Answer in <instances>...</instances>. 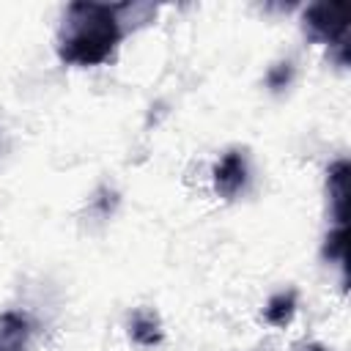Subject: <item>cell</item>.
<instances>
[{"instance_id":"obj_4","label":"cell","mask_w":351,"mask_h":351,"mask_svg":"<svg viewBox=\"0 0 351 351\" xmlns=\"http://www.w3.org/2000/svg\"><path fill=\"white\" fill-rule=\"evenodd\" d=\"M348 162L340 159L329 167V178H326V186H329V203H332V214L337 219V228H348Z\"/></svg>"},{"instance_id":"obj_9","label":"cell","mask_w":351,"mask_h":351,"mask_svg":"<svg viewBox=\"0 0 351 351\" xmlns=\"http://www.w3.org/2000/svg\"><path fill=\"white\" fill-rule=\"evenodd\" d=\"M304 351H326V348H324V346H318V343H313V346H307Z\"/></svg>"},{"instance_id":"obj_1","label":"cell","mask_w":351,"mask_h":351,"mask_svg":"<svg viewBox=\"0 0 351 351\" xmlns=\"http://www.w3.org/2000/svg\"><path fill=\"white\" fill-rule=\"evenodd\" d=\"M126 3H90L80 0L66 8L63 27L58 33V55L63 63L74 66H96L104 63L115 44L121 41V19L118 14Z\"/></svg>"},{"instance_id":"obj_5","label":"cell","mask_w":351,"mask_h":351,"mask_svg":"<svg viewBox=\"0 0 351 351\" xmlns=\"http://www.w3.org/2000/svg\"><path fill=\"white\" fill-rule=\"evenodd\" d=\"M132 337L140 346H156L162 340V324L151 310H140L132 318Z\"/></svg>"},{"instance_id":"obj_3","label":"cell","mask_w":351,"mask_h":351,"mask_svg":"<svg viewBox=\"0 0 351 351\" xmlns=\"http://www.w3.org/2000/svg\"><path fill=\"white\" fill-rule=\"evenodd\" d=\"M247 184V156L241 151H228L214 167V186L222 197H233Z\"/></svg>"},{"instance_id":"obj_6","label":"cell","mask_w":351,"mask_h":351,"mask_svg":"<svg viewBox=\"0 0 351 351\" xmlns=\"http://www.w3.org/2000/svg\"><path fill=\"white\" fill-rule=\"evenodd\" d=\"M293 313H296V293L293 291H282V293L271 296L266 310H263L266 321L274 324V326H285L293 318Z\"/></svg>"},{"instance_id":"obj_7","label":"cell","mask_w":351,"mask_h":351,"mask_svg":"<svg viewBox=\"0 0 351 351\" xmlns=\"http://www.w3.org/2000/svg\"><path fill=\"white\" fill-rule=\"evenodd\" d=\"M346 247H348V228H335V230L326 236L324 255L332 258V261L346 263Z\"/></svg>"},{"instance_id":"obj_2","label":"cell","mask_w":351,"mask_h":351,"mask_svg":"<svg viewBox=\"0 0 351 351\" xmlns=\"http://www.w3.org/2000/svg\"><path fill=\"white\" fill-rule=\"evenodd\" d=\"M304 27L313 38L340 47V55L348 60V5L346 3H313L304 11Z\"/></svg>"},{"instance_id":"obj_8","label":"cell","mask_w":351,"mask_h":351,"mask_svg":"<svg viewBox=\"0 0 351 351\" xmlns=\"http://www.w3.org/2000/svg\"><path fill=\"white\" fill-rule=\"evenodd\" d=\"M288 80H291V63H280L277 69L269 71V85L271 88H282Z\"/></svg>"}]
</instances>
